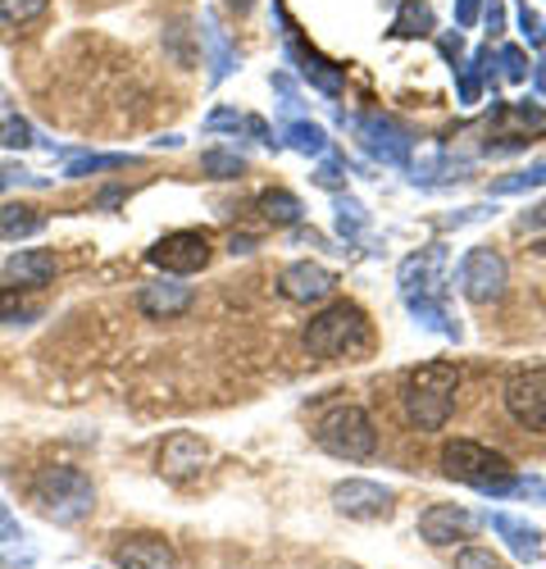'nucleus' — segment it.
<instances>
[{
  "label": "nucleus",
  "instance_id": "nucleus-33",
  "mask_svg": "<svg viewBox=\"0 0 546 569\" xmlns=\"http://www.w3.org/2000/svg\"><path fill=\"white\" fill-rule=\"evenodd\" d=\"M506 119H515L519 128H542L546 123V110L537 106V101H519V106H510V110H501Z\"/></svg>",
  "mask_w": 546,
  "mask_h": 569
},
{
  "label": "nucleus",
  "instance_id": "nucleus-25",
  "mask_svg": "<svg viewBox=\"0 0 546 569\" xmlns=\"http://www.w3.org/2000/svg\"><path fill=\"white\" fill-rule=\"evenodd\" d=\"M201 173L223 182V178H237V173H246V160H242L237 151H219V147H214V151H205V156H201Z\"/></svg>",
  "mask_w": 546,
  "mask_h": 569
},
{
  "label": "nucleus",
  "instance_id": "nucleus-34",
  "mask_svg": "<svg viewBox=\"0 0 546 569\" xmlns=\"http://www.w3.org/2000/svg\"><path fill=\"white\" fill-rule=\"evenodd\" d=\"M519 32H524V41H528V46H546V23H542L528 6L519 10Z\"/></svg>",
  "mask_w": 546,
  "mask_h": 569
},
{
  "label": "nucleus",
  "instance_id": "nucleus-37",
  "mask_svg": "<svg viewBox=\"0 0 546 569\" xmlns=\"http://www.w3.org/2000/svg\"><path fill=\"white\" fill-rule=\"evenodd\" d=\"M455 23L474 28V23H478V0H455Z\"/></svg>",
  "mask_w": 546,
  "mask_h": 569
},
{
  "label": "nucleus",
  "instance_id": "nucleus-32",
  "mask_svg": "<svg viewBox=\"0 0 546 569\" xmlns=\"http://www.w3.org/2000/svg\"><path fill=\"white\" fill-rule=\"evenodd\" d=\"M501 78L506 82H524L528 78V60H524L519 46H501Z\"/></svg>",
  "mask_w": 546,
  "mask_h": 569
},
{
  "label": "nucleus",
  "instance_id": "nucleus-16",
  "mask_svg": "<svg viewBox=\"0 0 546 569\" xmlns=\"http://www.w3.org/2000/svg\"><path fill=\"white\" fill-rule=\"evenodd\" d=\"M283 28H287V32H283V37H287V56L301 64V73H305L318 91H324V97H337V91H342V69H337L333 60L318 56L314 46H305V41L296 37V28H292V23H283Z\"/></svg>",
  "mask_w": 546,
  "mask_h": 569
},
{
  "label": "nucleus",
  "instance_id": "nucleus-8",
  "mask_svg": "<svg viewBox=\"0 0 546 569\" xmlns=\"http://www.w3.org/2000/svg\"><path fill=\"white\" fill-rule=\"evenodd\" d=\"M506 410L519 429L528 433H546V369H524L515 378H506Z\"/></svg>",
  "mask_w": 546,
  "mask_h": 569
},
{
  "label": "nucleus",
  "instance_id": "nucleus-35",
  "mask_svg": "<svg viewBox=\"0 0 546 569\" xmlns=\"http://www.w3.org/2000/svg\"><path fill=\"white\" fill-rule=\"evenodd\" d=\"M314 182L328 187V192H337V187H342V164L337 160H324V164H318V173H314Z\"/></svg>",
  "mask_w": 546,
  "mask_h": 569
},
{
  "label": "nucleus",
  "instance_id": "nucleus-13",
  "mask_svg": "<svg viewBox=\"0 0 546 569\" xmlns=\"http://www.w3.org/2000/svg\"><path fill=\"white\" fill-rule=\"evenodd\" d=\"M210 465V447L196 438V433H173L164 447H160V473L173 483L182 479H196V473Z\"/></svg>",
  "mask_w": 546,
  "mask_h": 569
},
{
  "label": "nucleus",
  "instance_id": "nucleus-24",
  "mask_svg": "<svg viewBox=\"0 0 546 569\" xmlns=\"http://www.w3.org/2000/svg\"><path fill=\"white\" fill-rule=\"evenodd\" d=\"M136 164L132 156H78L64 164V178H87V173H110V169H128Z\"/></svg>",
  "mask_w": 546,
  "mask_h": 569
},
{
  "label": "nucleus",
  "instance_id": "nucleus-40",
  "mask_svg": "<svg viewBox=\"0 0 546 569\" xmlns=\"http://www.w3.org/2000/svg\"><path fill=\"white\" fill-rule=\"evenodd\" d=\"M524 228H528V232H537V228H546V206H537V210H528V214H524Z\"/></svg>",
  "mask_w": 546,
  "mask_h": 569
},
{
  "label": "nucleus",
  "instance_id": "nucleus-9",
  "mask_svg": "<svg viewBox=\"0 0 546 569\" xmlns=\"http://www.w3.org/2000/svg\"><path fill=\"white\" fill-rule=\"evenodd\" d=\"M483 525V515H474L469 506H428L419 515V538L428 547H455V542H469Z\"/></svg>",
  "mask_w": 546,
  "mask_h": 569
},
{
  "label": "nucleus",
  "instance_id": "nucleus-11",
  "mask_svg": "<svg viewBox=\"0 0 546 569\" xmlns=\"http://www.w3.org/2000/svg\"><path fill=\"white\" fill-rule=\"evenodd\" d=\"M392 488L374 483V479H346L333 488V510L346 519H383L392 515Z\"/></svg>",
  "mask_w": 546,
  "mask_h": 569
},
{
  "label": "nucleus",
  "instance_id": "nucleus-31",
  "mask_svg": "<svg viewBox=\"0 0 546 569\" xmlns=\"http://www.w3.org/2000/svg\"><path fill=\"white\" fill-rule=\"evenodd\" d=\"M455 569H510V565L487 547H465L461 556H455Z\"/></svg>",
  "mask_w": 546,
  "mask_h": 569
},
{
  "label": "nucleus",
  "instance_id": "nucleus-6",
  "mask_svg": "<svg viewBox=\"0 0 546 569\" xmlns=\"http://www.w3.org/2000/svg\"><path fill=\"white\" fill-rule=\"evenodd\" d=\"M455 282H461L465 301L492 306V301L506 297V288H510V264H506V256H496L492 247H474V251H465L461 269H455Z\"/></svg>",
  "mask_w": 546,
  "mask_h": 569
},
{
  "label": "nucleus",
  "instance_id": "nucleus-7",
  "mask_svg": "<svg viewBox=\"0 0 546 569\" xmlns=\"http://www.w3.org/2000/svg\"><path fill=\"white\" fill-rule=\"evenodd\" d=\"M214 247H210V232H196V228H178L169 237H160V242L146 251V264L164 269L169 278H188V273H201L210 264Z\"/></svg>",
  "mask_w": 546,
  "mask_h": 569
},
{
  "label": "nucleus",
  "instance_id": "nucleus-27",
  "mask_svg": "<svg viewBox=\"0 0 546 569\" xmlns=\"http://www.w3.org/2000/svg\"><path fill=\"white\" fill-rule=\"evenodd\" d=\"M364 223H370V214H364V206H360V201H351V197H337V228H342L346 242H351V237H360V232H364Z\"/></svg>",
  "mask_w": 546,
  "mask_h": 569
},
{
  "label": "nucleus",
  "instance_id": "nucleus-18",
  "mask_svg": "<svg viewBox=\"0 0 546 569\" xmlns=\"http://www.w3.org/2000/svg\"><path fill=\"white\" fill-rule=\"evenodd\" d=\"M487 525L501 533V542H506L519 560H542V533L528 525V519H515V515H487Z\"/></svg>",
  "mask_w": 546,
  "mask_h": 569
},
{
  "label": "nucleus",
  "instance_id": "nucleus-5",
  "mask_svg": "<svg viewBox=\"0 0 546 569\" xmlns=\"http://www.w3.org/2000/svg\"><path fill=\"white\" fill-rule=\"evenodd\" d=\"M314 442H318V451L360 465V460H370L378 451V429H374L370 410H360V406H333V410L318 415Z\"/></svg>",
  "mask_w": 546,
  "mask_h": 569
},
{
  "label": "nucleus",
  "instance_id": "nucleus-3",
  "mask_svg": "<svg viewBox=\"0 0 546 569\" xmlns=\"http://www.w3.org/2000/svg\"><path fill=\"white\" fill-rule=\"evenodd\" d=\"M370 347V315L355 301H333L305 323V351L318 360H342Z\"/></svg>",
  "mask_w": 546,
  "mask_h": 569
},
{
  "label": "nucleus",
  "instance_id": "nucleus-41",
  "mask_svg": "<svg viewBox=\"0 0 546 569\" xmlns=\"http://www.w3.org/2000/svg\"><path fill=\"white\" fill-rule=\"evenodd\" d=\"M533 73V82H537V91H542V97H546V56L537 60V69H528Z\"/></svg>",
  "mask_w": 546,
  "mask_h": 569
},
{
  "label": "nucleus",
  "instance_id": "nucleus-22",
  "mask_svg": "<svg viewBox=\"0 0 546 569\" xmlns=\"http://www.w3.org/2000/svg\"><path fill=\"white\" fill-rule=\"evenodd\" d=\"M283 141H287L292 151H301V156H328V132L318 128V123H292L283 132Z\"/></svg>",
  "mask_w": 546,
  "mask_h": 569
},
{
  "label": "nucleus",
  "instance_id": "nucleus-36",
  "mask_svg": "<svg viewBox=\"0 0 546 569\" xmlns=\"http://www.w3.org/2000/svg\"><path fill=\"white\" fill-rule=\"evenodd\" d=\"M205 128H210V132H214V128H233V132H237V128H242V114H237V110H214V114L205 119Z\"/></svg>",
  "mask_w": 546,
  "mask_h": 569
},
{
  "label": "nucleus",
  "instance_id": "nucleus-15",
  "mask_svg": "<svg viewBox=\"0 0 546 569\" xmlns=\"http://www.w3.org/2000/svg\"><path fill=\"white\" fill-rule=\"evenodd\" d=\"M360 141H364V151L378 156L383 164H405L410 160V137L392 119H383V114L360 119Z\"/></svg>",
  "mask_w": 546,
  "mask_h": 569
},
{
  "label": "nucleus",
  "instance_id": "nucleus-2",
  "mask_svg": "<svg viewBox=\"0 0 546 569\" xmlns=\"http://www.w3.org/2000/svg\"><path fill=\"white\" fill-rule=\"evenodd\" d=\"M442 473L474 492H487V497H510V488L519 479L506 456L474 442V438H455L442 447Z\"/></svg>",
  "mask_w": 546,
  "mask_h": 569
},
{
  "label": "nucleus",
  "instance_id": "nucleus-19",
  "mask_svg": "<svg viewBox=\"0 0 546 569\" xmlns=\"http://www.w3.org/2000/svg\"><path fill=\"white\" fill-rule=\"evenodd\" d=\"M41 228H46V214L37 206H23V201L0 206V237L6 242H23V237H37Z\"/></svg>",
  "mask_w": 546,
  "mask_h": 569
},
{
  "label": "nucleus",
  "instance_id": "nucleus-10",
  "mask_svg": "<svg viewBox=\"0 0 546 569\" xmlns=\"http://www.w3.org/2000/svg\"><path fill=\"white\" fill-rule=\"evenodd\" d=\"M279 292L296 306H318V301H328L337 292V273L314 264V260H296L279 273Z\"/></svg>",
  "mask_w": 546,
  "mask_h": 569
},
{
  "label": "nucleus",
  "instance_id": "nucleus-29",
  "mask_svg": "<svg viewBox=\"0 0 546 569\" xmlns=\"http://www.w3.org/2000/svg\"><path fill=\"white\" fill-rule=\"evenodd\" d=\"M51 0H0V19L6 23H32L37 14H46Z\"/></svg>",
  "mask_w": 546,
  "mask_h": 569
},
{
  "label": "nucleus",
  "instance_id": "nucleus-28",
  "mask_svg": "<svg viewBox=\"0 0 546 569\" xmlns=\"http://www.w3.org/2000/svg\"><path fill=\"white\" fill-rule=\"evenodd\" d=\"M542 182H546V164H533V169H524V173H510V178L492 182V192H496V197H510V192H524V187H542Z\"/></svg>",
  "mask_w": 546,
  "mask_h": 569
},
{
  "label": "nucleus",
  "instance_id": "nucleus-4",
  "mask_svg": "<svg viewBox=\"0 0 546 569\" xmlns=\"http://www.w3.org/2000/svg\"><path fill=\"white\" fill-rule=\"evenodd\" d=\"M32 501L41 506V515H51L55 525H82V519L97 510V488H91L82 469L51 465L32 479Z\"/></svg>",
  "mask_w": 546,
  "mask_h": 569
},
{
  "label": "nucleus",
  "instance_id": "nucleus-20",
  "mask_svg": "<svg viewBox=\"0 0 546 569\" xmlns=\"http://www.w3.org/2000/svg\"><path fill=\"white\" fill-rule=\"evenodd\" d=\"M0 147L6 151H28V147H37V132H32V123L19 114V106L0 91Z\"/></svg>",
  "mask_w": 546,
  "mask_h": 569
},
{
  "label": "nucleus",
  "instance_id": "nucleus-12",
  "mask_svg": "<svg viewBox=\"0 0 546 569\" xmlns=\"http://www.w3.org/2000/svg\"><path fill=\"white\" fill-rule=\"evenodd\" d=\"M119 569H178V551L160 533H128L114 542Z\"/></svg>",
  "mask_w": 546,
  "mask_h": 569
},
{
  "label": "nucleus",
  "instance_id": "nucleus-1",
  "mask_svg": "<svg viewBox=\"0 0 546 569\" xmlns=\"http://www.w3.org/2000/svg\"><path fill=\"white\" fill-rule=\"evenodd\" d=\"M455 392H461V369L451 360H428L419 369H410L401 383V410L410 419V429L419 433L446 429V419L455 415Z\"/></svg>",
  "mask_w": 546,
  "mask_h": 569
},
{
  "label": "nucleus",
  "instance_id": "nucleus-17",
  "mask_svg": "<svg viewBox=\"0 0 546 569\" xmlns=\"http://www.w3.org/2000/svg\"><path fill=\"white\" fill-rule=\"evenodd\" d=\"M6 273L19 282V288L37 292V288H46V282L60 273V260H55V251H14L6 260Z\"/></svg>",
  "mask_w": 546,
  "mask_h": 569
},
{
  "label": "nucleus",
  "instance_id": "nucleus-42",
  "mask_svg": "<svg viewBox=\"0 0 546 569\" xmlns=\"http://www.w3.org/2000/svg\"><path fill=\"white\" fill-rule=\"evenodd\" d=\"M233 6H237V10H251V0H233Z\"/></svg>",
  "mask_w": 546,
  "mask_h": 569
},
{
  "label": "nucleus",
  "instance_id": "nucleus-14",
  "mask_svg": "<svg viewBox=\"0 0 546 569\" xmlns=\"http://www.w3.org/2000/svg\"><path fill=\"white\" fill-rule=\"evenodd\" d=\"M192 288L188 282H178V278H160V282H146L142 292H136V306H142L146 319H178V315H188L192 310Z\"/></svg>",
  "mask_w": 546,
  "mask_h": 569
},
{
  "label": "nucleus",
  "instance_id": "nucleus-23",
  "mask_svg": "<svg viewBox=\"0 0 546 569\" xmlns=\"http://www.w3.org/2000/svg\"><path fill=\"white\" fill-rule=\"evenodd\" d=\"M260 210H264V219L269 223H301V201L292 197V192H283V187H273V192H264L260 197Z\"/></svg>",
  "mask_w": 546,
  "mask_h": 569
},
{
  "label": "nucleus",
  "instance_id": "nucleus-26",
  "mask_svg": "<svg viewBox=\"0 0 546 569\" xmlns=\"http://www.w3.org/2000/svg\"><path fill=\"white\" fill-rule=\"evenodd\" d=\"M205 41H210V56H214L210 78H214V82H223L228 73H233V56H228V41H223V32H219V23H214V19H205Z\"/></svg>",
  "mask_w": 546,
  "mask_h": 569
},
{
  "label": "nucleus",
  "instance_id": "nucleus-38",
  "mask_svg": "<svg viewBox=\"0 0 546 569\" xmlns=\"http://www.w3.org/2000/svg\"><path fill=\"white\" fill-rule=\"evenodd\" d=\"M483 19H487V28H492V32L506 28V10H501V0H492V6L483 10Z\"/></svg>",
  "mask_w": 546,
  "mask_h": 569
},
{
  "label": "nucleus",
  "instance_id": "nucleus-21",
  "mask_svg": "<svg viewBox=\"0 0 546 569\" xmlns=\"http://www.w3.org/2000/svg\"><path fill=\"white\" fill-rule=\"evenodd\" d=\"M433 32V6L424 0H405L396 23H392V37H428Z\"/></svg>",
  "mask_w": 546,
  "mask_h": 569
},
{
  "label": "nucleus",
  "instance_id": "nucleus-39",
  "mask_svg": "<svg viewBox=\"0 0 546 569\" xmlns=\"http://www.w3.org/2000/svg\"><path fill=\"white\" fill-rule=\"evenodd\" d=\"M251 247H255V242H251V237H237V232H233V237H228V251H233V256H251Z\"/></svg>",
  "mask_w": 546,
  "mask_h": 569
},
{
  "label": "nucleus",
  "instance_id": "nucleus-30",
  "mask_svg": "<svg viewBox=\"0 0 546 569\" xmlns=\"http://www.w3.org/2000/svg\"><path fill=\"white\" fill-rule=\"evenodd\" d=\"M23 319H37V310L19 297V288H0V323H23Z\"/></svg>",
  "mask_w": 546,
  "mask_h": 569
}]
</instances>
